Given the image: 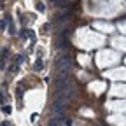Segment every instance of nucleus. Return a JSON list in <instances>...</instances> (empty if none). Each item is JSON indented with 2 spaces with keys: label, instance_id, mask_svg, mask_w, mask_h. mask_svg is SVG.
Here are the masks:
<instances>
[{
  "label": "nucleus",
  "instance_id": "f257e3e1",
  "mask_svg": "<svg viewBox=\"0 0 126 126\" xmlns=\"http://www.w3.org/2000/svg\"><path fill=\"white\" fill-rule=\"evenodd\" d=\"M58 70H60V75H68L70 68H72V58L68 54H63L58 58Z\"/></svg>",
  "mask_w": 126,
  "mask_h": 126
},
{
  "label": "nucleus",
  "instance_id": "f03ea898",
  "mask_svg": "<svg viewBox=\"0 0 126 126\" xmlns=\"http://www.w3.org/2000/svg\"><path fill=\"white\" fill-rule=\"evenodd\" d=\"M53 110H54V112L58 114V112H63V110H65V100H56L54 103H53Z\"/></svg>",
  "mask_w": 126,
  "mask_h": 126
},
{
  "label": "nucleus",
  "instance_id": "7ed1b4c3",
  "mask_svg": "<svg viewBox=\"0 0 126 126\" xmlns=\"http://www.w3.org/2000/svg\"><path fill=\"white\" fill-rule=\"evenodd\" d=\"M42 68H44V63H42V60L39 58V60L35 61V65H33V70H35V72H40Z\"/></svg>",
  "mask_w": 126,
  "mask_h": 126
},
{
  "label": "nucleus",
  "instance_id": "20e7f679",
  "mask_svg": "<svg viewBox=\"0 0 126 126\" xmlns=\"http://www.w3.org/2000/svg\"><path fill=\"white\" fill-rule=\"evenodd\" d=\"M60 124H61V123L58 121V117H54V119H51V121H49V126H60Z\"/></svg>",
  "mask_w": 126,
  "mask_h": 126
},
{
  "label": "nucleus",
  "instance_id": "39448f33",
  "mask_svg": "<svg viewBox=\"0 0 126 126\" xmlns=\"http://www.w3.org/2000/svg\"><path fill=\"white\" fill-rule=\"evenodd\" d=\"M37 11H39V12H44V11H46V7H44L42 2H37Z\"/></svg>",
  "mask_w": 126,
  "mask_h": 126
},
{
  "label": "nucleus",
  "instance_id": "423d86ee",
  "mask_svg": "<svg viewBox=\"0 0 126 126\" xmlns=\"http://www.w3.org/2000/svg\"><path fill=\"white\" fill-rule=\"evenodd\" d=\"M0 30H2V32L7 30V21H2V23H0Z\"/></svg>",
  "mask_w": 126,
  "mask_h": 126
},
{
  "label": "nucleus",
  "instance_id": "0eeeda50",
  "mask_svg": "<svg viewBox=\"0 0 126 126\" xmlns=\"http://www.w3.org/2000/svg\"><path fill=\"white\" fill-rule=\"evenodd\" d=\"M2 110H4L5 114H9V112H11V107H2Z\"/></svg>",
  "mask_w": 126,
  "mask_h": 126
},
{
  "label": "nucleus",
  "instance_id": "6e6552de",
  "mask_svg": "<svg viewBox=\"0 0 126 126\" xmlns=\"http://www.w3.org/2000/svg\"><path fill=\"white\" fill-rule=\"evenodd\" d=\"M2 126H9V124H7V123H2Z\"/></svg>",
  "mask_w": 126,
  "mask_h": 126
}]
</instances>
